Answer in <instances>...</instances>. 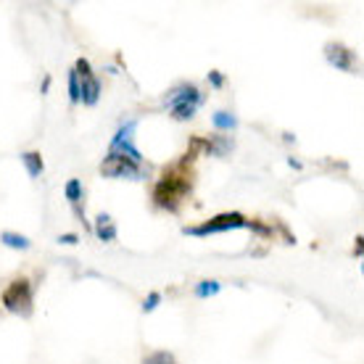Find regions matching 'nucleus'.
I'll use <instances>...</instances> for the list:
<instances>
[{"mask_svg":"<svg viewBox=\"0 0 364 364\" xmlns=\"http://www.w3.org/2000/svg\"><path fill=\"white\" fill-rule=\"evenodd\" d=\"M191 161H193V156L185 154L177 164H172L169 169H164L161 180L156 182L154 198H156V203H159L161 209L177 211V206L188 198V193H191V188H193Z\"/></svg>","mask_w":364,"mask_h":364,"instance_id":"1","label":"nucleus"},{"mask_svg":"<svg viewBox=\"0 0 364 364\" xmlns=\"http://www.w3.org/2000/svg\"><path fill=\"white\" fill-rule=\"evenodd\" d=\"M3 306L9 311H14V314H18V317H29L32 314V309H35V299H32V285H29V280H24V277H18V280H14L3 291Z\"/></svg>","mask_w":364,"mask_h":364,"instance_id":"2","label":"nucleus"},{"mask_svg":"<svg viewBox=\"0 0 364 364\" xmlns=\"http://www.w3.org/2000/svg\"><path fill=\"white\" fill-rule=\"evenodd\" d=\"M166 106L172 111L174 119H191L196 114V109L200 106V92L196 85H182L177 90H172V95H166Z\"/></svg>","mask_w":364,"mask_h":364,"instance_id":"3","label":"nucleus"},{"mask_svg":"<svg viewBox=\"0 0 364 364\" xmlns=\"http://www.w3.org/2000/svg\"><path fill=\"white\" fill-rule=\"evenodd\" d=\"M237 228H251V222L243 214H237V211H225V214L206 219L198 228H185V232L188 235H211V232H225V230H237Z\"/></svg>","mask_w":364,"mask_h":364,"instance_id":"4","label":"nucleus"},{"mask_svg":"<svg viewBox=\"0 0 364 364\" xmlns=\"http://www.w3.org/2000/svg\"><path fill=\"white\" fill-rule=\"evenodd\" d=\"M74 74H77V80H82V85H80V95H82V100L87 103V106H95V103H98V95H100V82L95 80V74L90 72V64H87L85 58H80L77 66H74Z\"/></svg>","mask_w":364,"mask_h":364,"instance_id":"5","label":"nucleus"},{"mask_svg":"<svg viewBox=\"0 0 364 364\" xmlns=\"http://www.w3.org/2000/svg\"><path fill=\"white\" fill-rule=\"evenodd\" d=\"M100 172L106 177H140V164L127 159V156L109 154L100 164Z\"/></svg>","mask_w":364,"mask_h":364,"instance_id":"6","label":"nucleus"},{"mask_svg":"<svg viewBox=\"0 0 364 364\" xmlns=\"http://www.w3.org/2000/svg\"><path fill=\"white\" fill-rule=\"evenodd\" d=\"M135 127H137L135 122H127L124 127L119 129L117 137L111 140V151H109V154L127 156V159H132V161H137V164H140V159H143V156H140V151H137L135 143H132V132H135Z\"/></svg>","mask_w":364,"mask_h":364,"instance_id":"7","label":"nucleus"},{"mask_svg":"<svg viewBox=\"0 0 364 364\" xmlns=\"http://www.w3.org/2000/svg\"><path fill=\"white\" fill-rule=\"evenodd\" d=\"M325 55H328V61L338 69H346V72H354V50H348L346 46H341V43H328L325 46Z\"/></svg>","mask_w":364,"mask_h":364,"instance_id":"8","label":"nucleus"},{"mask_svg":"<svg viewBox=\"0 0 364 364\" xmlns=\"http://www.w3.org/2000/svg\"><path fill=\"white\" fill-rule=\"evenodd\" d=\"M95 232H98L100 240H114V237H117V228H114V222H111L109 214H100V217H98Z\"/></svg>","mask_w":364,"mask_h":364,"instance_id":"9","label":"nucleus"},{"mask_svg":"<svg viewBox=\"0 0 364 364\" xmlns=\"http://www.w3.org/2000/svg\"><path fill=\"white\" fill-rule=\"evenodd\" d=\"M0 240H3V246H9V248H18V251H27L32 243H29L24 235H16V232H11V230H6L3 235H0Z\"/></svg>","mask_w":364,"mask_h":364,"instance_id":"10","label":"nucleus"},{"mask_svg":"<svg viewBox=\"0 0 364 364\" xmlns=\"http://www.w3.org/2000/svg\"><path fill=\"white\" fill-rule=\"evenodd\" d=\"M21 161H24V166H27V172L32 174V177H40V174H43V156L40 154L29 151V154L21 156Z\"/></svg>","mask_w":364,"mask_h":364,"instance_id":"11","label":"nucleus"},{"mask_svg":"<svg viewBox=\"0 0 364 364\" xmlns=\"http://www.w3.org/2000/svg\"><path fill=\"white\" fill-rule=\"evenodd\" d=\"M211 122H214V127H217V129H232L237 124L235 117H232V114H228V111H217V114L211 117Z\"/></svg>","mask_w":364,"mask_h":364,"instance_id":"12","label":"nucleus"},{"mask_svg":"<svg viewBox=\"0 0 364 364\" xmlns=\"http://www.w3.org/2000/svg\"><path fill=\"white\" fill-rule=\"evenodd\" d=\"M143 364H177V359L169 351H154V354H148L143 359Z\"/></svg>","mask_w":364,"mask_h":364,"instance_id":"13","label":"nucleus"},{"mask_svg":"<svg viewBox=\"0 0 364 364\" xmlns=\"http://www.w3.org/2000/svg\"><path fill=\"white\" fill-rule=\"evenodd\" d=\"M66 198H69L74 206H77V200L82 198V182H80V180H69V182H66Z\"/></svg>","mask_w":364,"mask_h":364,"instance_id":"14","label":"nucleus"},{"mask_svg":"<svg viewBox=\"0 0 364 364\" xmlns=\"http://www.w3.org/2000/svg\"><path fill=\"white\" fill-rule=\"evenodd\" d=\"M196 293H198V296H203V299H206V296H214V293H219V282H214V280L200 282L198 288H196Z\"/></svg>","mask_w":364,"mask_h":364,"instance_id":"15","label":"nucleus"},{"mask_svg":"<svg viewBox=\"0 0 364 364\" xmlns=\"http://www.w3.org/2000/svg\"><path fill=\"white\" fill-rule=\"evenodd\" d=\"M69 92H72V103H80L82 95H80V80H77V74H69Z\"/></svg>","mask_w":364,"mask_h":364,"instance_id":"16","label":"nucleus"},{"mask_svg":"<svg viewBox=\"0 0 364 364\" xmlns=\"http://www.w3.org/2000/svg\"><path fill=\"white\" fill-rule=\"evenodd\" d=\"M159 299H161L159 293H151V296H148V299H146V304H143V309H146V311L156 309V304H159Z\"/></svg>","mask_w":364,"mask_h":364,"instance_id":"17","label":"nucleus"},{"mask_svg":"<svg viewBox=\"0 0 364 364\" xmlns=\"http://www.w3.org/2000/svg\"><path fill=\"white\" fill-rule=\"evenodd\" d=\"M58 240H61V243H69V246H72V243H77V237H74V235H64V237H58Z\"/></svg>","mask_w":364,"mask_h":364,"instance_id":"18","label":"nucleus"},{"mask_svg":"<svg viewBox=\"0 0 364 364\" xmlns=\"http://www.w3.org/2000/svg\"><path fill=\"white\" fill-rule=\"evenodd\" d=\"M211 85H217L219 87V85H222V77H219V74H211Z\"/></svg>","mask_w":364,"mask_h":364,"instance_id":"19","label":"nucleus"}]
</instances>
